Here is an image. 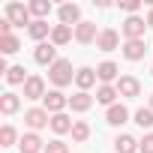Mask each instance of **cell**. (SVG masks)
<instances>
[{"instance_id":"obj_29","label":"cell","mask_w":153,"mask_h":153,"mask_svg":"<svg viewBox=\"0 0 153 153\" xmlns=\"http://www.w3.org/2000/svg\"><path fill=\"white\" fill-rule=\"evenodd\" d=\"M18 48H21L18 36H0V51H3V54H15Z\"/></svg>"},{"instance_id":"obj_22","label":"cell","mask_w":153,"mask_h":153,"mask_svg":"<svg viewBox=\"0 0 153 153\" xmlns=\"http://www.w3.org/2000/svg\"><path fill=\"white\" fill-rule=\"evenodd\" d=\"M51 30H54V27H51L48 21H33V24L27 27V36H30V39H36V42H42L45 36L51 39Z\"/></svg>"},{"instance_id":"obj_12","label":"cell","mask_w":153,"mask_h":153,"mask_svg":"<svg viewBox=\"0 0 153 153\" xmlns=\"http://www.w3.org/2000/svg\"><path fill=\"white\" fill-rule=\"evenodd\" d=\"M18 147H21V153H45V141L39 138V132H24Z\"/></svg>"},{"instance_id":"obj_14","label":"cell","mask_w":153,"mask_h":153,"mask_svg":"<svg viewBox=\"0 0 153 153\" xmlns=\"http://www.w3.org/2000/svg\"><path fill=\"white\" fill-rule=\"evenodd\" d=\"M96 39H99V33H96V24H93V21H81L78 27H75V42L90 45V42H96Z\"/></svg>"},{"instance_id":"obj_4","label":"cell","mask_w":153,"mask_h":153,"mask_svg":"<svg viewBox=\"0 0 153 153\" xmlns=\"http://www.w3.org/2000/svg\"><path fill=\"white\" fill-rule=\"evenodd\" d=\"M24 123L30 126V132H39V129L51 126V114L45 108H27L24 111Z\"/></svg>"},{"instance_id":"obj_11","label":"cell","mask_w":153,"mask_h":153,"mask_svg":"<svg viewBox=\"0 0 153 153\" xmlns=\"http://www.w3.org/2000/svg\"><path fill=\"white\" fill-rule=\"evenodd\" d=\"M45 78L42 75H30L27 84H24V99H45Z\"/></svg>"},{"instance_id":"obj_32","label":"cell","mask_w":153,"mask_h":153,"mask_svg":"<svg viewBox=\"0 0 153 153\" xmlns=\"http://www.w3.org/2000/svg\"><path fill=\"white\" fill-rule=\"evenodd\" d=\"M141 153H153V132H147L141 138Z\"/></svg>"},{"instance_id":"obj_26","label":"cell","mask_w":153,"mask_h":153,"mask_svg":"<svg viewBox=\"0 0 153 153\" xmlns=\"http://www.w3.org/2000/svg\"><path fill=\"white\" fill-rule=\"evenodd\" d=\"M87 138H90V123H87V120H75V126H72V141L84 144Z\"/></svg>"},{"instance_id":"obj_18","label":"cell","mask_w":153,"mask_h":153,"mask_svg":"<svg viewBox=\"0 0 153 153\" xmlns=\"http://www.w3.org/2000/svg\"><path fill=\"white\" fill-rule=\"evenodd\" d=\"M72 126H75V120L63 111V114H51V132L54 135H66V132H72Z\"/></svg>"},{"instance_id":"obj_25","label":"cell","mask_w":153,"mask_h":153,"mask_svg":"<svg viewBox=\"0 0 153 153\" xmlns=\"http://www.w3.org/2000/svg\"><path fill=\"white\" fill-rule=\"evenodd\" d=\"M27 69L24 66H9V72H6V84H27Z\"/></svg>"},{"instance_id":"obj_21","label":"cell","mask_w":153,"mask_h":153,"mask_svg":"<svg viewBox=\"0 0 153 153\" xmlns=\"http://www.w3.org/2000/svg\"><path fill=\"white\" fill-rule=\"evenodd\" d=\"M18 108H21V96H18V93H12V90H6L3 96H0V111H3L6 117H9V114H15Z\"/></svg>"},{"instance_id":"obj_13","label":"cell","mask_w":153,"mask_h":153,"mask_svg":"<svg viewBox=\"0 0 153 153\" xmlns=\"http://www.w3.org/2000/svg\"><path fill=\"white\" fill-rule=\"evenodd\" d=\"M123 57L126 60H144V54H147V45H144V39H129V42H123Z\"/></svg>"},{"instance_id":"obj_34","label":"cell","mask_w":153,"mask_h":153,"mask_svg":"<svg viewBox=\"0 0 153 153\" xmlns=\"http://www.w3.org/2000/svg\"><path fill=\"white\" fill-rule=\"evenodd\" d=\"M150 108H153V93H150Z\"/></svg>"},{"instance_id":"obj_33","label":"cell","mask_w":153,"mask_h":153,"mask_svg":"<svg viewBox=\"0 0 153 153\" xmlns=\"http://www.w3.org/2000/svg\"><path fill=\"white\" fill-rule=\"evenodd\" d=\"M147 6H150L147 9V27H153V0H147Z\"/></svg>"},{"instance_id":"obj_35","label":"cell","mask_w":153,"mask_h":153,"mask_svg":"<svg viewBox=\"0 0 153 153\" xmlns=\"http://www.w3.org/2000/svg\"><path fill=\"white\" fill-rule=\"evenodd\" d=\"M150 75H153V66H150Z\"/></svg>"},{"instance_id":"obj_20","label":"cell","mask_w":153,"mask_h":153,"mask_svg":"<svg viewBox=\"0 0 153 153\" xmlns=\"http://www.w3.org/2000/svg\"><path fill=\"white\" fill-rule=\"evenodd\" d=\"M117 96H120V93H117L114 84H99V87H96V102H99V105H108V108H111V105H117V102H114Z\"/></svg>"},{"instance_id":"obj_30","label":"cell","mask_w":153,"mask_h":153,"mask_svg":"<svg viewBox=\"0 0 153 153\" xmlns=\"http://www.w3.org/2000/svg\"><path fill=\"white\" fill-rule=\"evenodd\" d=\"M45 153H69V144H66V141H60V138H54V141H48V144H45Z\"/></svg>"},{"instance_id":"obj_10","label":"cell","mask_w":153,"mask_h":153,"mask_svg":"<svg viewBox=\"0 0 153 153\" xmlns=\"http://www.w3.org/2000/svg\"><path fill=\"white\" fill-rule=\"evenodd\" d=\"M57 18H60V24H66V27H78L81 24V6L78 3H63L60 9H57Z\"/></svg>"},{"instance_id":"obj_8","label":"cell","mask_w":153,"mask_h":153,"mask_svg":"<svg viewBox=\"0 0 153 153\" xmlns=\"http://www.w3.org/2000/svg\"><path fill=\"white\" fill-rule=\"evenodd\" d=\"M114 87H117V93H120V96H126V99L141 96V81L135 78V75H120V81H117Z\"/></svg>"},{"instance_id":"obj_16","label":"cell","mask_w":153,"mask_h":153,"mask_svg":"<svg viewBox=\"0 0 153 153\" xmlns=\"http://www.w3.org/2000/svg\"><path fill=\"white\" fill-rule=\"evenodd\" d=\"M93 99H96V96H90V93L78 90L75 96H69V108H72V111H78V114H84V111H90V108H93Z\"/></svg>"},{"instance_id":"obj_23","label":"cell","mask_w":153,"mask_h":153,"mask_svg":"<svg viewBox=\"0 0 153 153\" xmlns=\"http://www.w3.org/2000/svg\"><path fill=\"white\" fill-rule=\"evenodd\" d=\"M27 9H30L33 21H45V18H48V12H51V3H48V0H30Z\"/></svg>"},{"instance_id":"obj_17","label":"cell","mask_w":153,"mask_h":153,"mask_svg":"<svg viewBox=\"0 0 153 153\" xmlns=\"http://www.w3.org/2000/svg\"><path fill=\"white\" fill-rule=\"evenodd\" d=\"M75 84H78V90H90L93 84H96V69H90V66H81L78 72H75Z\"/></svg>"},{"instance_id":"obj_3","label":"cell","mask_w":153,"mask_h":153,"mask_svg":"<svg viewBox=\"0 0 153 153\" xmlns=\"http://www.w3.org/2000/svg\"><path fill=\"white\" fill-rule=\"evenodd\" d=\"M6 18L15 24V27H30L33 24V15H30V9L24 6V3H6Z\"/></svg>"},{"instance_id":"obj_2","label":"cell","mask_w":153,"mask_h":153,"mask_svg":"<svg viewBox=\"0 0 153 153\" xmlns=\"http://www.w3.org/2000/svg\"><path fill=\"white\" fill-rule=\"evenodd\" d=\"M120 33L126 36V42H129V39H144V33H147V18L129 15V18L120 24Z\"/></svg>"},{"instance_id":"obj_27","label":"cell","mask_w":153,"mask_h":153,"mask_svg":"<svg viewBox=\"0 0 153 153\" xmlns=\"http://www.w3.org/2000/svg\"><path fill=\"white\" fill-rule=\"evenodd\" d=\"M15 141H21V138H18L15 126H12V123H6L3 129H0V147H12Z\"/></svg>"},{"instance_id":"obj_5","label":"cell","mask_w":153,"mask_h":153,"mask_svg":"<svg viewBox=\"0 0 153 153\" xmlns=\"http://www.w3.org/2000/svg\"><path fill=\"white\" fill-rule=\"evenodd\" d=\"M33 60L39 63V66H54L60 57H57V45H51V42H39L36 48H33Z\"/></svg>"},{"instance_id":"obj_6","label":"cell","mask_w":153,"mask_h":153,"mask_svg":"<svg viewBox=\"0 0 153 153\" xmlns=\"http://www.w3.org/2000/svg\"><path fill=\"white\" fill-rule=\"evenodd\" d=\"M42 108L48 114H63V108H69V96H63L60 90H48L42 99Z\"/></svg>"},{"instance_id":"obj_31","label":"cell","mask_w":153,"mask_h":153,"mask_svg":"<svg viewBox=\"0 0 153 153\" xmlns=\"http://www.w3.org/2000/svg\"><path fill=\"white\" fill-rule=\"evenodd\" d=\"M123 12H129V15H135L138 9H141V0H120V3H117Z\"/></svg>"},{"instance_id":"obj_1","label":"cell","mask_w":153,"mask_h":153,"mask_svg":"<svg viewBox=\"0 0 153 153\" xmlns=\"http://www.w3.org/2000/svg\"><path fill=\"white\" fill-rule=\"evenodd\" d=\"M48 81L60 90V87H66V84H72L75 81V72H72V60H66V57H60L54 66H48Z\"/></svg>"},{"instance_id":"obj_15","label":"cell","mask_w":153,"mask_h":153,"mask_svg":"<svg viewBox=\"0 0 153 153\" xmlns=\"http://www.w3.org/2000/svg\"><path fill=\"white\" fill-rule=\"evenodd\" d=\"M126 120H129V108H126V105H120V102H117V105H111V108L105 111V123H108V126H123Z\"/></svg>"},{"instance_id":"obj_9","label":"cell","mask_w":153,"mask_h":153,"mask_svg":"<svg viewBox=\"0 0 153 153\" xmlns=\"http://www.w3.org/2000/svg\"><path fill=\"white\" fill-rule=\"evenodd\" d=\"M96 48H99V51H117V48H123V45H120V33H117L114 27H105V30H99Z\"/></svg>"},{"instance_id":"obj_24","label":"cell","mask_w":153,"mask_h":153,"mask_svg":"<svg viewBox=\"0 0 153 153\" xmlns=\"http://www.w3.org/2000/svg\"><path fill=\"white\" fill-rule=\"evenodd\" d=\"M75 33H72V27H66V24H54V30H51V45H66L69 39H72Z\"/></svg>"},{"instance_id":"obj_19","label":"cell","mask_w":153,"mask_h":153,"mask_svg":"<svg viewBox=\"0 0 153 153\" xmlns=\"http://www.w3.org/2000/svg\"><path fill=\"white\" fill-rule=\"evenodd\" d=\"M114 150H117V153H135V150H141V141H138L135 135H126V132H123V135L114 138Z\"/></svg>"},{"instance_id":"obj_28","label":"cell","mask_w":153,"mask_h":153,"mask_svg":"<svg viewBox=\"0 0 153 153\" xmlns=\"http://www.w3.org/2000/svg\"><path fill=\"white\" fill-rule=\"evenodd\" d=\"M135 123L141 126V129H153V108L147 105V108H138L135 111Z\"/></svg>"},{"instance_id":"obj_7","label":"cell","mask_w":153,"mask_h":153,"mask_svg":"<svg viewBox=\"0 0 153 153\" xmlns=\"http://www.w3.org/2000/svg\"><path fill=\"white\" fill-rule=\"evenodd\" d=\"M96 78H99L102 84H117V81H120V66H117L114 60H102V63L96 66Z\"/></svg>"}]
</instances>
